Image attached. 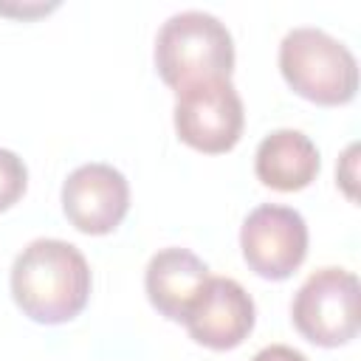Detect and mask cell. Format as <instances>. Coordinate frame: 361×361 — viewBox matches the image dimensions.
<instances>
[{
    "label": "cell",
    "mask_w": 361,
    "mask_h": 361,
    "mask_svg": "<svg viewBox=\"0 0 361 361\" xmlns=\"http://www.w3.org/2000/svg\"><path fill=\"white\" fill-rule=\"evenodd\" d=\"M175 133L197 152H228L245 124V110L231 79H209L175 93Z\"/></svg>",
    "instance_id": "5"
},
{
    "label": "cell",
    "mask_w": 361,
    "mask_h": 361,
    "mask_svg": "<svg viewBox=\"0 0 361 361\" xmlns=\"http://www.w3.org/2000/svg\"><path fill=\"white\" fill-rule=\"evenodd\" d=\"M240 248L257 276L274 282L288 279L307 257V223L290 206H257L243 220Z\"/></svg>",
    "instance_id": "6"
},
{
    "label": "cell",
    "mask_w": 361,
    "mask_h": 361,
    "mask_svg": "<svg viewBox=\"0 0 361 361\" xmlns=\"http://www.w3.org/2000/svg\"><path fill=\"white\" fill-rule=\"evenodd\" d=\"M257 307L254 299L237 279L209 276L183 324L189 336L209 350H234L254 330Z\"/></svg>",
    "instance_id": "8"
},
{
    "label": "cell",
    "mask_w": 361,
    "mask_h": 361,
    "mask_svg": "<svg viewBox=\"0 0 361 361\" xmlns=\"http://www.w3.org/2000/svg\"><path fill=\"white\" fill-rule=\"evenodd\" d=\"M155 68L175 93L197 82L228 79L234 71V39L214 14L178 11L158 28Z\"/></svg>",
    "instance_id": "2"
},
{
    "label": "cell",
    "mask_w": 361,
    "mask_h": 361,
    "mask_svg": "<svg viewBox=\"0 0 361 361\" xmlns=\"http://www.w3.org/2000/svg\"><path fill=\"white\" fill-rule=\"evenodd\" d=\"M355 152H358V147H355V144H353V147H350V149H347V152H344V164H347V166H350V164H353V161H355ZM338 180H341V183H344V186H347V195H350V197H353V189H350V183H353V180H355V178H353V172H350V175H347V178H344V175H338Z\"/></svg>",
    "instance_id": "14"
},
{
    "label": "cell",
    "mask_w": 361,
    "mask_h": 361,
    "mask_svg": "<svg viewBox=\"0 0 361 361\" xmlns=\"http://www.w3.org/2000/svg\"><path fill=\"white\" fill-rule=\"evenodd\" d=\"M28 186V169L23 158L11 149L0 147V212L11 209Z\"/></svg>",
    "instance_id": "11"
},
{
    "label": "cell",
    "mask_w": 361,
    "mask_h": 361,
    "mask_svg": "<svg viewBox=\"0 0 361 361\" xmlns=\"http://www.w3.org/2000/svg\"><path fill=\"white\" fill-rule=\"evenodd\" d=\"M130 209V183L110 164H82L62 183V212L82 234H110Z\"/></svg>",
    "instance_id": "7"
},
{
    "label": "cell",
    "mask_w": 361,
    "mask_h": 361,
    "mask_svg": "<svg viewBox=\"0 0 361 361\" xmlns=\"http://www.w3.org/2000/svg\"><path fill=\"white\" fill-rule=\"evenodd\" d=\"M293 327L319 347H341L358 336V276L347 268L313 271L290 302Z\"/></svg>",
    "instance_id": "4"
},
{
    "label": "cell",
    "mask_w": 361,
    "mask_h": 361,
    "mask_svg": "<svg viewBox=\"0 0 361 361\" xmlns=\"http://www.w3.org/2000/svg\"><path fill=\"white\" fill-rule=\"evenodd\" d=\"M11 296L31 322H71L87 305L90 265L73 243L39 237L11 265Z\"/></svg>",
    "instance_id": "1"
},
{
    "label": "cell",
    "mask_w": 361,
    "mask_h": 361,
    "mask_svg": "<svg viewBox=\"0 0 361 361\" xmlns=\"http://www.w3.org/2000/svg\"><path fill=\"white\" fill-rule=\"evenodd\" d=\"M51 8H56V3H48V6H42V3H37V6H8V3H0V14H8V17H37V14H45Z\"/></svg>",
    "instance_id": "13"
},
{
    "label": "cell",
    "mask_w": 361,
    "mask_h": 361,
    "mask_svg": "<svg viewBox=\"0 0 361 361\" xmlns=\"http://www.w3.org/2000/svg\"><path fill=\"white\" fill-rule=\"evenodd\" d=\"M209 279V265L189 248H161L147 262L144 288L149 305L169 322H183Z\"/></svg>",
    "instance_id": "9"
},
{
    "label": "cell",
    "mask_w": 361,
    "mask_h": 361,
    "mask_svg": "<svg viewBox=\"0 0 361 361\" xmlns=\"http://www.w3.org/2000/svg\"><path fill=\"white\" fill-rule=\"evenodd\" d=\"M251 361H307L305 353L288 347V344H271V347H262Z\"/></svg>",
    "instance_id": "12"
},
{
    "label": "cell",
    "mask_w": 361,
    "mask_h": 361,
    "mask_svg": "<svg viewBox=\"0 0 361 361\" xmlns=\"http://www.w3.org/2000/svg\"><path fill=\"white\" fill-rule=\"evenodd\" d=\"M279 71L302 99L336 107L347 104L358 90V62L353 51L322 28L299 25L279 42Z\"/></svg>",
    "instance_id": "3"
},
{
    "label": "cell",
    "mask_w": 361,
    "mask_h": 361,
    "mask_svg": "<svg viewBox=\"0 0 361 361\" xmlns=\"http://www.w3.org/2000/svg\"><path fill=\"white\" fill-rule=\"evenodd\" d=\"M319 149L299 130H274L265 135L254 155L257 178L276 192H299L319 175Z\"/></svg>",
    "instance_id": "10"
}]
</instances>
